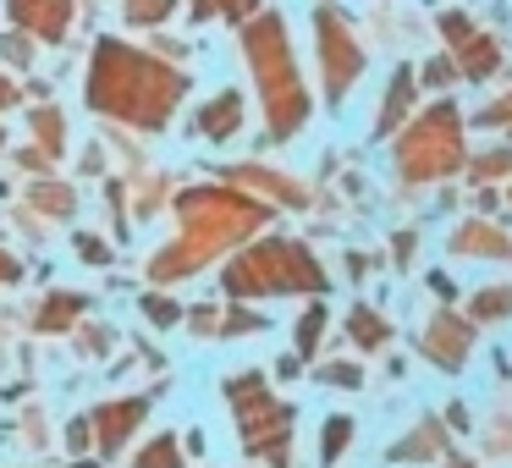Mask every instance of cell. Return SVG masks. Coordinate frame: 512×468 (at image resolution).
Here are the masks:
<instances>
[{"mask_svg":"<svg viewBox=\"0 0 512 468\" xmlns=\"http://www.w3.org/2000/svg\"><path fill=\"white\" fill-rule=\"evenodd\" d=\"M182 94H188V78H182V72L160 67V61L138 56V50L116 45V39H105L100 56H94L89 105L105 111V116H116V122L160 127L171 111H177Z\"/></svg>","mask_w":512,"mask_h":468,"instance_id":"obj_1","label":"cell"},{"mask_svg":"<svg viewBox=\"0 0 512 468\" xmlns=\"http://www.w3.org/2000/svg\"><path fill=\"white\" fill-rule=\"evenodd\" d=\"M177 215L188 232H182V243H171V254L155 259V281L188 276L204 259L221 254L226 243H243L254 226L270 221V204L248 199V193H232V188H193L177 199Z\"/></svg>","mask_w":512,"mask_h":468,"instance_id":"obj_2","label":"cell"},{"mask_svg":"<svg viewBox=\"0 0 512 468\" xmlns=\"http://www.w3.org/2000/svg\"><path fill=\"white\" fill-rule=\"evenodd\" d=\"M243 50H248V67H254L259 100H265L270 138H292L309 122V89H303V78H298V61H292L281 17L276 12L254 17V23L243 28Z\"/></svg>","mask_w":512,"mask_h":468,"instance_id":"obj_3","label":"cell"},{"mask_svg":"<svg viewBox=\"0 0 512 468\" xmlns=\"http://www.w3.org/2000/svg\"><path fill=\"white\" fill-rule=\"evenodd\" d=\"M226 292H232V298H276V292L320 298L325 270L303 243H292V237H265V243L243 248V254L226 265Z\"/></svg>","mask_w":512,"mask_h":468,"instance_id":"obj_4","label":"cell"},{"mask_svg":"<svg viewBox=\"0 0 512 468\" xmlns=\"http://www.w3.org/2000/svg\"><path fill=\"white\" fill-rule=\"evenodd\" d=\"M468 166L463 149V111L452 100H435L424 116H413L397 138V171L408 182H446Z\"/></svg>","mask_w":512,"mask_h":468,"instance_id":"obj_5","label":"cell"},{"mask_svg":"<svg viewBox=\"0 0 512 468\" xmlns=\"http://www.w3.org/2000/svg\"><path fill=\"white\" fill-rule=\"evenodd\" d=\"M226 397L237 402V430H243L248 452H265L287 463V435H292V408L265 391V375H232Z\"/></svg>","mask_w":512,"mask_h":468,"instance_id":"obj_6","label":"cell"},{"mask_svg":"<svg viewBox=\"0 0 512 468\" xmlns=\"http://www.w3.org/2000/svg\"><path fill=\"white\" fill-rule=\"evenodd\" d=\"M314 39H320L325 94H331V100H347V89H353L358 72H364V50H358L347 17L336 12V6H320V12H314Z\"/></svg>","mask_w":512,"mask_h":468,"instance_id":"obj_7","label":"cell"},{"mask_svg":"<svg viewBox=\"0 0 512 468\" xmlns=\"http://www.w3.org/2000/svg\"><path fill=\"white\" fill-rule=\"evenodd\" d=\"M441 34H446L452 61H457V72H463L468 83H485V78H496V72H501L496 39H490L479 23H468L463 12H446V17H441Z\"/></svg>","mask_w":512,"mask_h":468,"instance_id":"obj_8","label":"cell"},{"mask_svg":"<svg viewBox=\"0 0 512 468\" xmlns=\"http://www.w3.org/2000/svg\"><path fill=\"white\" fill-rule=\"evenodd\" d=\"M419 353L430 358L435 369L457 375V369L468 364V353H474V320L452 314V303H446L441 314H430V320H424V331H419Z\"/></svg>","mask_w":512,"mask_h":468,"instance_id":"obj_9","label":"cell"},{"mask_svg":"<svg viewBox=\"0 0 512 468\" xmlns=\"http://www.w3.org/2000/svg\"><path fill=\"white\" fill-rule=\"evenodd\" d=\"M452 254L457 259H512V237L490 221H468L452 232Z\"/></svg>","mask_w":512,"mask_h":468,"instance_id":"obj_10","label":"cell"},{"mask_svg":"<svg viewBox=\"0 0 512 468\" xmlns=\"http://www.w3.org/2000/svg\"><path fill=\"white\" fill-rule=\"evenodd\" d=\"M12 23L39 39H61L72 23V6L67 0H12Z\"/></svg>","mask_w":512,"mask_h":468,"instance_id":"obj_11","label":"cell"},{"mask_svg":"<svg viewBox=\"0 0 512 468\" xmlns=\"http://www.w3.org/2000/svg\"><path fill=\"white\" fill-rule=\"evenodd\" d=\"M413 94H419V78H413V67H397V72H391L386 100H380V111H375V138H391L402 122H408Z\"/></svg>","mask_w":512,"mask_h":468,"instance_id":"obj_12","label":"cell"},{"mask_svg":"<svg viewBox=\"0 0 512 468\" xmlns=\"http://www.w3.org/2000/svg\"><path fill=\"white\" fill-rule=\"evenodd\" d=\"M144 419V402H105L100 413H94V435H100V446L105 452H116V446L127 441V435H133V424Z\"/></svg>","mask_w":512,"mask_h":468,"instance_id":"obj_13","label":"cell"},{"mask_svg":"<svg viewBox=\"0 0 512 468\" xmlns=\"http://www.w3.org/2000/svg\"><path fill=\"white\" fill-rule=\"evenodd\" d=\"M237 127H243V94H215L210 105H204V116H199V133L204 138H232Z\"/></svg>","mask_w":512,"mask_h":468,"instance_id":"obj_14","label":"cell"},{"mask_svg":"<svg viewBox=\"0 0 512 468\" xmlns=\"http://www.w3.org/2000/svg\"><path fill=\"white\" fill-rule=\"evenodd\" d=\"M441 446H446V441H441V424L424 419L419 430L408 435V441L391 446V463H424V457H441Z\"/></svg>","mask_w":512,"mask_h":468,"instance_id":"obj_15","label":"cell"},{"mask_svg":"<svg viewBox=\"0 0 512 468\" xmlns=\"http://www.w3.org/2000/svg\"><path fill=\"white\" fill-rule=\"evenodd\" d=\"M347 336H353V342L364 347V353H380V347L391 342V325L380 320V314L369 309V303H358V309L347 314Z\"/></svg>","mask_w":512,"mask_h":468,"instance_id":"obj_16","label":"cell"},{"mask_svg":"<svg viewBox=\"0 0 512 468\" xmlns=\"http://www.w3.org/2000/svg\"><path fill=\"white\" fill-rule=\"evenodd\" d=\"M468 320H479V325L512 320V287H507V281H496V287H479L474 298H468Z\"/></svg>","mask_w":512,"mask_h":468,"instance_id":"obj_17","label":"cell"},{"mask_svg":"<svg viewBox=\"0 0 512 468\" xmlns=\"http://www.w3.org/2000/svg\"><path fill=\"white\" fill-rule=\"evenodd\" d=\"M347 441H353V419H347V413H331V419H325V435H320V463L331 468L336 457L347 452Z\"/></svg>","mask_w":512,"mask_h":468,"instance_id":"obj_18","label":"cell"},{"mask_svg":"<svg viewBox=\"0 0 512 468\" xmlns=\"http://www.w3.org/2000/svg\"><path fill=\"white\" fill-rule=\"evenodd\" d=\"M237 182H254V188L276 193V199H287V204H303V188H298V182H287V177H276V171H259V166H243V171H237Z\"/></svg>","mask_w":512,"mask_h":468,"instance_id":"obj_19","label":"cell"},{"mask_svg":"<svg viewBox=\"0 0 512 468\" xmlns=\"http://www.w3.org/2000/svg\"><path fill=\"white\" fill-rule=\"evenodd\" d=\"M468 177L474 182H490V177H512V149H485V155H474L468 160Z\"/></svg>","mask_w":512,"mask_h":468,"instance_id":"obj_20","label":"cell"},{"mask_svg":"<svg viewBox=\"0 0 512 468\" xmlns=\"http://www.w3.org/2000/svg\"><path fill=\"white\" fill-rule=\"evenodd\" d=\"M133 468H182V457H177V435H160V441H149L144 452H138V463Z\"/></svg>","mask_w":512,"mask_h":468,"instance_id":"obj_21","label":"cell"},{"mask_svg":"<svg viewBox=\"0 0 512 468\" xmlns=\"http://www.w3.org/2000/svg\"><path fill=\"white\" fill-rule=\"evenodd\" d=\"M254 6H259V0H193V17H215V12H221L226 23H248Z\"/></svg>","mask_w":512,"mask_h":468,"instance_id":"obj_22","label":"cell"},{"mask_svg":"<svg viewBox=\"0 0 512 468\" xmlns=\"http://www.w3.org/2000/svg\"><path fill=\"white\" fill-rule=\"evenodd\" d=\"M320 331H325V303H309L298 320V353H314L320 347Z\"/></svg>","mask_w":512,"mask_h":468,"instance_id":"obj_23","label":"cell"},{"mask_svg":"<svg viewBox=\"0 0 512 468\" xmlns=\"http://www.w3.org/2000/svg\"><path fill=\"white\" fill-rule=\"evenodd\" d=\"M320 380L325 386H342V391H358L364 386V369L358 364H320Z\"/></svg>","mask_w":512,"mask_h":468,"instance_id":"obj_24","label":"cell"},{"mask_svg":"<svg viewBox=\"0 0 512 468\" xmlns=\"http://www.w3.org/2000/svg\"><path fill=\"white\" fill-rule=\"evenodd\" d=\"M78 309H83L78 298H50L45 309H39V320H45V331H61V325H67V320H72V314H78Z\"/></svg>","mask_w":512,"mask_h":468,"instance_id":"obj_25","label":"cell"},{"mask_svg":"<svg viewBox=\"0 0 512 468\" xmlns=\"http://www.w3.org/2000/svg\"><path fill=\"white\" fill-rule=\"evenodd\" d=\"M452 78H463L452 56H430V61H424V83H430V89H446Z\"/></svg>","mask_w":512,"mask_h":468,"instance_id":"obj_26","label":"cell"},{"mask_svg":"<svg viewBox=\"0 0 512 468\" xmlns=\"http://www.w3.org/2000/svg\"><path fill=\"white\" fill-rule=\"evenodd\" d=\"M127 17L133 23H160V17H171V0H127Z\"/></svg>","mask_w":512,"mask_h":468,"instance_id":"obj_27","label":"cell"},{"mask_svg":"<svg viewBox=\"0 0 512 468\" xmlns=\"http://www.w3.org/2000/svg\"><path fill=\"white\" fill-rule=\"evenodd\" d=\"M34 133L45 138L50 155H56V149H61V111H39V116H34Z\"/></svg>","mask_w":512,"mask_h":468,"instance_id":"obj_28","label":"cell"},{"mask_svg":"<svg viewBox=\"0 0 512 468\" xmlns=\"http://www.w3.org/2000/svg\"><path fill=\"white\" fill-rule=\"evenodd\" d=\"M34 204H39V210H50V215H72V193L67 188H39Z\"/></svg>","mask_w":512,"mask_h":468,"instance_id":"obj_29","label":"cell"},{"mask_svg":"<svg viewBox=\"0 0 512 468\" xmlns=\"http://www.w3.org/2000/svg\"><path fill=\"white\" fill-rule=\"evenodd\" d=\"M474 122H485V127H501V133H512V94H507V100H496V105H485V111H479Z\"/></svg>","mask_w":512,"mask_h":468,"instance_id":"obj_30","label":"cell"},{"mask_svg":"<svg viewBox=\"0 0 512 468\" xmlns=\"http://www.w3.org/2000/svg\"><path fill=\"white\" fill-rule=\"evenodd\" d=\"M78 259H89V265H105V259H111V248H105L100 237L83 232V237H78Z\"/></svg>","mask_w":512,"mask_h":468,"instance_id":"obj_31","label":"cell"},{"mask_svg":"<svg viewBox=\"0 0 512 468\" xmlns=\"http://www.w3.org/2000/svg\"><path fill=\"white\" fill-rule=\"evenodd\" d=\"M144 309H149V320H155V325H171V320H177V314H182V309H177V303H171V298H149Z\"/></svg>","mask_w":512,"mask_h":468,"instance_id":"obj_32","label":"cell"},{"mask_svg":"<svg viewBox=\"0 0 512 468\" xmlns=\"http://www.w3.org/2000/svg\"><path fill=\"white\" fill-rule=\"evenodd\" d=\"M259 325H265L259 314H226V325H221V331H226V336H243V331H259Z\"/></svg>","mask_w":512,"mask_h":468,"instance_id":"obj_33","label":"cell"},{"mask_svg":"<svg viewBox=\"0 0 512 468\" xmlns=\"http://www.w3.org/2000/svg\"><path fill=\"white\" fill-rule=\"evenodd\" d=\"M413 243H419V237H413V232H402L397 243H391V248H397L391 259H397V265H408V259H413Z\"/></svg>","mask_w":512,"mask_h":468,"instance_id":"obj_34","label":"cell"},{"mask_svg":"<svg viewBox=\"0 0 512 468\" xmlns=\"http://www.w3.org/2000/svg\"><path fill=\"white\" fill-rule=\"evenodd\" d=\"M430 287H435V298H441V303H452V298H457V287H452V281L441 276V270H435V276H430Z\"/></svg>","mask_w":512,"mask_h":468,"instance_id":"obj_35","label":"cell"},{"mask_svg":"<svg viewBox=\"0 0 512 468\" xmlns=\"http://www.w3.org/2000/svg\"><path fill=\"white\" fill-rule=\"evenodd\" d=\"M446 419H452V430H468V413H463V402H452V408H446Z\"/></svg>","mask_w":512,"mask_h":468,"instance_id":"obj_36","label":"cell"},{"mask_svg":"<svg viewBox=\"0 0 512 468\" xmlns=\"http://www.w3.org/2000/svg\"><path fill=\"white\" fill-rule=\"evenodd\" d=\"M72 446H78V452L89 446V419H78V424H72Z\"/></svg>","mask_w":512,"mask_h":468,"instance_id":"obj_37","label":"cell"},{"mask_svg":"<svg viewBox=\"0 0 512 468\" xmlns=\"http://www.w3.org/2000/svg\"><path fill=\"white\" fill-rule=\"evenodd\" d=\"M12 276H17V259L6 254V248H0V281H12Z\"/></svg>","mask_w":512,"mask_h":468,"instance_id":"obj_38","label":"cell"},{"mask_svg":"<svg viewBox=\"0 0 512 468\" xmlns=\"http://www.w3.org/2000/svg\"><path fill=\"white\" fill-rule=\"evenodd\" d=\"M0 105H12V83L0 78Z\"/></svg>","mask_w":512,"mask_h":468,"instance_id":"obj_39","label":"cell"},{"mask_svg":"<svg viewBox=\"0 0 512 468\" xmlns=\"http://www.w3.org/2000/svg\"><path fill=\"white\" fill-rule=\"evenodd\" d=\"M452 468H468V463H452Z\"/></svg>","mask_w":512,"mask_h":468,"instance_id":"obj_40","label":"cell"}]
</instances>
